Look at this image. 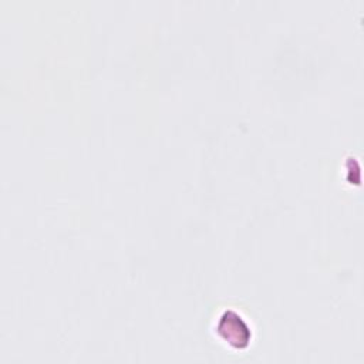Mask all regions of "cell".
Returning <instances> with one entry per match:
<instances>
[{"instance_id":"obj_1","label":"cell","mask_w":364,"mask_h":364,"mask_svg":"<svg viewBox=\"0 0 364 364\" xmlns=\"http://www.w3.org/2000/svg\"><path fill=\"white\" fill-rule=\"evenodd\" d=\"M218 331L226 343L235 348H243L247 346L250 334L246 323L240 316L233 311H226L218 324Z\"/></svg>"}]
</instances>
